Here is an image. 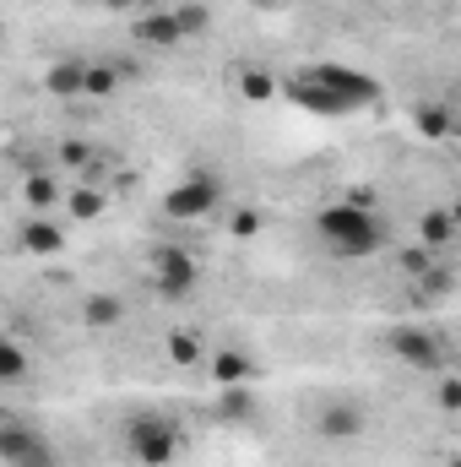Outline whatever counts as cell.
Returning <instances> with one entry per match:
<instances>
[{
  "label": "cell",
  "instance_id": "obj_12",
  "mask_svg": "<svg viewBox=\"0 0 461 467\" xmlns=\"http://www.w3.org/2000/svg\"><path fill=\"white\" fill-rule=\"evenodd\" d=\"M207 375L218 380V386H244L250 375H255V358L239 348H218L212 358H207Z\"/></svg>",
  "mask_w": 461,
  "mask_h": 467
},
{
  "label": "cell",
  "instance_id": "obj_26",
  "mask_svg": "<svg viewBox=\"0 0 461 467\" xmlns=\"http://www.w3.org/2000/svg\"><path fill=\"white\" fill-rule=\"evenodd\" d=\"M60 158H66V163H93V147H87V141H66Z\"/></svg>",
  "mask_w": 461,
  "mask_h": 467
},
{
  "label": "cell",
  "instance_id": "obj_21",
  "mask_svg": "<svg viewBox=\"0 0 461 467\" xmlns=\"http://www.w3.org/2000/svg\"><path fill=\"white\" fill-rule=\"evenodd\" d=\"M119 88V71L109 60H93V77H87V99H109Z\"/></svg>",
  "mask_w": 461,
  "mask_h": 467
},
{
  "label": "cell",
  "instance_id": "obj_1",
  "mask_svg": "<svg viewBox=\"0 0 461 467\" xmlns=\"http://www.w3.org/2000/svg\"><path fill=\"white\" fill-rule=\"evenodd\" d=\"M288 99L310 115H347V109H369L380 99V82L364 71H347L337 60H315L288 82Z\"/></svg>",
  "mask_w": 461,
  "mask_h": 467
},
{
  "label": "cell",
  "instance_id": "obj_18",
  "mask_svg": "<svg viewBox=\"0 0 461 467\" xmlns=\"http://www.w3.org/2000/svg\"><path fill=\"white\" fill-rule=\"evenodd\" d=\"M66 202H71V218H82V223H93L104 213V191H93V185H77Z\"/></svg>",
  "mask_w": 461,
  "mask_h": 467
},
{
  "label": "cell",
  "instance_id": "obj_25",
  "mask_svg": "<svg viewBox=\"0 0 461 467\" xmlns=\"http://www.w3.org/2000/svg\"><path fill=\"white\" fill-rule=\"evenodd\" d=\"M261 223H266V218H261V213L250 207V213H233L229 234H233V239H255V234H261Z\"/></svg>",
  "mask_w": 461,
  "mask_h": 467
},
{
  "label": "cell",
  "instance_id": "obj_31",
  "mask_svg": "<svg viewBox=\"0 0 461 467\" xmlns=\"http://www.w3.org/2000/svg\"><path fill=\"white\" fill-rule=\"evenodd\" d=\"M446 467H461V457H451V462H446Z\"/></svg>",
  "mask_w": 461,
  "mask_h": 467
},
{
  "label": "cell",
  "instance_id": "obj_22",
  "mask_svg": "<svg viewBox=\"0 0 461 467\" xmlns=\"http://www.w3.org/2000/svg\"><path fill=\"white\" fill-rule=\"evenodd\" d=\"M163 348H169L174 364H201V343H196L190 332H169V343H163Z\"/></svg>",
  "mask_w": 461,
  "mask_h": 467
},
{
  "label": "cell",
  "instance_id": "obj_23",
  "mask_svg": "<svg viewBox=\"0 0 461 467\" xmlns=\"http://www.w3.org/2000/svg\"><path fill=\"white\" fill-rule=\"evenodd\" d=\"M250 408H255V402H250V391L229 386V397H223V408H218V413H223L229 424H244V419H250Z\"/></svg>",
  "mask_w": 461,
  "mask_h": 467
},
{
  "label": "cell",
  "instance_id": "obj_8",
  "mask_svg": "<svg viewBox=\"0 0 461 467\" xmlns=\"http://www.w3.org/2000/svg\"><path fill=\"white\" fill-rule=\"evenodd\" d=\"M0 457H5V467L55 462V457H49V441H44V435H33V430H27V424H16V419H5V424H0Z\"/></svg>",
  "mask_w": 461,
  "mask_h": 467
},
{
  "label": "cell",
  "instance_id": "obj_2",
  "mask_svg": "<svg viewBox=\"0 0 461 467\" xmlns=\"http://www.w3.org/2000/svg\"><path fill=\"white\" fill-rule=\"evenodd\" d=\"M315 239H321L332 255H343V261H364V255H374V250L385 244V229H380V218H374L369 207L337 202V207H321V213H315Z\"/></svg>",
  "mask_w": 461,
  "mask_h": 467
},
{
  "label": "cell",
  "instance_id": "obj_30",
  "mask_svg": "<svg viewBox=\"0 0 461 467\" xmlns=\"http://www.w3.org/2000/svg\"><path fill=\"white\" fill-rule=\"evenodd\" d=\"M22 467H55V462H22Z\"/></svg>",
  "mask_w": 461,
  "mask_h": 467
},
{
  "label": "cell",
  "instance_id": "obj_14",
  "mask_svg": "<svg viewBox=\"0 0 461 467\" xmlns=\"http://www.w3.org/2000/svg\"><path fill=\"white\" fill-rule=\"evenodd\" d=\"M60 244H66L60 223H49V218H27V223H22V250H33V255H55Z\"/></svg>",
  "mask_w": 461,
  "mask_h": 467
},
{
  "label": "cell",
  "instance_id": "obj_5",
  "mask_svg": "<svg viewBox=\"0 0 461 467\" xmlns=\"http://www.w3.org/2000/svg\"><path fill=\"white\" fill-rule=\"evenodd\" d=\"M218 202H223V180H218V174H190L185 185H174V191L163 196V213H169L174 223H196V218L218 213Z\"/></svg>",
  "mask_w": 461,
  "mask_h": 467
},
{
  "label": "cell",
  "instance_id": "obj_7",
  "mask_svg": "<svg viewBox=\"0 0 461 467\" xmlns=\"http://www.w3.org/2000/svg\"><path fill=\"white\" fill-rule=\"evenodd\" d=\"M364 424H369V413H364L353 397H337V402L315 408V435H321V441H358Z\"/></svg>",
  "mask_w": 461,
  "mask_h": 467
},
{
  "label": "cell",
  "instance_id": "obj_19",
  "mask_svg": "<svg viewBox=\"0 0 461 467\" xmlns=\"http://www.w3.org/2000/svg\"><path fill=\"white\" fill-rule=\"evenodd\" d=\"M239 93H244L250 104H266V99H277V82H271L266 71H239Z\"/></svg>",
  "mask_w": 461,
  "mask_h": 467
},
{
  "label": "cell",
  "instance_id": "obj_28",
  "mask_svg": "<svg viewBox=\"0 0 461 467\" xmlns=\"http://www.w3.org/2000/svg\"><path fill=\"white\" fill-rule=\"evenodd\" d=\"M451 218H456V229H461V196H456V202H451Z\"/></svg>",
  "mask_w": 461,
  "mask_h": 467
},
{
  "label": "cell",
  "instance_id": "obj_20",
  "mask_svg": "<svg viewBox=\"0 0 461 467\" xmlns=\"http://www.w3.org/2000/svg\"><path fill=\"white\" fill-rule=\"evenodd\" d=\"M435 408L440 413H461V375H435Z\"/></svg>",
  "mask_w": 461,
  "mask_h": 467
},
{
  "label": "cell",
  "instance_id": "obj_11",
  "mask_svg": "<svg viewBox=\"0 0 461 467\" xmlns=\"http://www.w3.org/2000/svg\"><path fill=\"white\" fill-rule=\"evenodd\" d=\"M461 229H456V218H451V207H429L424 218H418V244L424 250H446V244H456Z\"/></svg>",
  "mask_w": 461,
  "mask_h": 467
},
{
  "label": "cell",
  "instance_id": "obj_10",
  "mask_svg": "<svg viewBox=\"0 0 461 467\" xmlns=\"http://www.w3.org/2000/svg\"><path fill=\"white\" fill-rule=\"evenodd\" d=\"M130 38L141 49H174V44H185V27H179L174 11H147V16L130 22Z\"/></svg>",
  "mask_w": 461,
  "mask_h": 467
},
{
  "label": "cell",
  "instance_id": "obj_15",
  "mask_svg": "<svg viewBox=\"0 0 461 467\" xmlns=\"http://www.w3.org/2000/svg\"><path fill=\"white\" fill-rule=\"evenodd\" d=\"M60 196H66V191H60V180H55V174H27V185H22V202H27L33 213H49Z\"/></svg>",
  "mask_w": 461,
  "mask_h": 467
},
{
  "label": "cell",
  "instance_id": "obj_13",
  "mask_svg": "<svg viewBox=\"0 0 461 467\" xmlns=\"http://www.w3.org/2000/svg\"><path fill=\"white\" fill-rule=\"evenodd\" d=\"M119 321H125V299H119V294H87V299H82V327L115 332Z\"/></svg>",
  "mask_w": 461,
  "mask_h": 467
},
{
  "label": "cell",
  "instance_id": "obj_29",
  "mask_svg": "<svg viewBox=\"0 0 461 467\" xmlns=\"http://www.w3.org/2000/svg\"><path fill=\"white\" fill-rule=\"evenodd\" d=\"M451 115H456V136H461V99H456V104H451Z\"/></svg>",
  "mask_w": 461,
  "mask_h": 467
},
{
  "label": "cell",
  "instance_id": "obj_3",
  "mask_svg": "<svg viewBox=\"0 0 461 467\" xmlns=\"http://www.w3.org/2000/svg\"><path fill=\"white\" fill-rule=\"evenodd\" d=\"M125 451L141 467H169L179 451H185V424L158 413V408H141L130 424H125Z\"/></svg>",
  "mask_w": 461,
  "mask_h": 467
},
{
  "label": "cell",
  "instance_id": "obj_27",
  "mask_svg": "<svg viewBox=\"0 0 461 467\" xmlns=\"http://www.w3.org/2000/svg\"><path fill=\"white\" fill-rule=\"evenodd\" d=\"M104 11H136V0H98Z\"/></svg>",
  "mask_w": 461,
  "mask_h": 467
},
{
  "label": "cell",
  "instance_id": "obj_24",
  "mask_svg": "<svg viewBox=\"0 0 461 467\" xmlns=\"http://www.w3.org/2000/svg\"><path fill=\"white\" fill-rule=\"evenodd\" d=\"M174 16H179V27H185V38H196V33H207V5H174Z\"/></svg>",
  "mask_w": 461,
  "mask_h": 467
},
{
  "label": "cell",
  "instance_id": "obj_17",
  "mask_svg": "<svg viewBox=\"0 0 461 467\" xmlns=\"http://www.w3.org/2000/svg\"><path fill=\"white\" fill-rule=\"evenodd\" d=\"M22 375H27V348H22L16 337H5V348H0V380H5V386H16Z\"/></svg>",
  "mask_w": 461,
  "mask_h": 467
},
{
  "label": "cell",
  "instance_id": "obj_6",
  "mask_svg": "<svg viewBox=\"0 0 461 467\" xmlns=\"http://www.w3.org/2000/svg\"><path fill=\"white\" fill-rule=\"evenodd\" d=\"M196 283H201V266H196L190 250H158L152 255V288L163 299H190Z\"/></svg>",
  "mask_w": 461,
  "mask_h": 467
},
{
  "label": "cell",
  "instance_id": "obj_9",
  "mask_svg": "<svg viewBox=\"0 0 461 467\" xmlns=\"http://www.w3.org/2000/svg\"><path fill=\"white\" fill-rule=\"evenodd\" d=\"M87 77H93V60L82 55H66L44 71V93L49 99H87Z\"/></svg>",
  "mask_w": 461,
  "mask_h": 467
},
{
  "label": "cell",
  "instance_id": "obj_16",
  "mask_svg": "<svg viewBox=\"0 0 461 467\" xmlns=\"http://www.w3.org/2000/svg\"><path fill=\"white\" fill-rule=\"evenodd\" d=\"M418 136H429V141L456 136V115H451V104H424V109H418Z\"/></svg>",
  "mask_w": 461,
  "mask_h": 467
},
{
  "label": "cell",
  "instance_id": "obj_4",
  "mask_svg": "<svg viewBox=\"0 0 461 467\" xmlns=\"http://www.w3.org/2000/svg\"><path fill=\"white\" fill-rule=\"evenodd\" d=\"M385 348H391L396 364H407L418 375H446V343L429 327H391L385 332Z\"/></svg>",
  "mask_w": 461,
  "mask_h": 467
}]
</instances>
